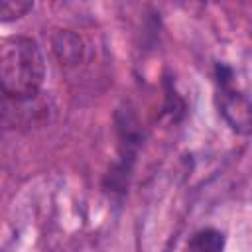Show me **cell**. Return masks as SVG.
<instances>
[{"label": "cell", "instance_id": "obj_1", "mask_svg": "<svg viewBox=\"0 0 252 252\" xmlns=\"http://www.w3.org/2000/svg\"><path fill=\"white\" fill-rule=\"evenodd\" d=\"M45 79V63L32 37L16 35L0 49V91L16 100L32 98Z\"/></svg>", "mask_w": 252, "mask_h": 252}, {"label": "cell", "instance_id": "obj_2", "mask_svg": "<svg viewBox=\"0 0 252 252\" xmlns=\"http://www.w3.org/2000/svg\"><path fill=\"white\" fill-rule=\"evenodd\" d=\"M220 112L228 120V124L242 132H250V104L244 94L228 87V79H222V91H220Z\"/></svg>", "mask_w": 252, "mask_h": 252}, {"label": "cell", "instance_id": "obj_3", "mask_svg": "<svg viewBox=\"0 0 252 252\" xmlns=\"http://www.w3.org/2000/svg\"><path fill=\"white\" fill-rule=\"evenodd\" d=\"M53 49L59 57L61 63L65 65H75L81 61L83 55V41L77 33L73 32H59L53 39Z\"/></svg>", "mask_w": 252, "mask_h": 252}, {"label": "cell", "instance_id": "obj_4", "mask_svg": "<svg viewBox=\"0 0 252 252\" xmlns=\"http://www.w3.org/2000/svg\"><path fill=\"white\" fill-rule=\"evenodd\" d=\"M189 252H222L224 250V234L217 228H203L195 232L189 242Z\"/></svg>", "mask_w": 252, "mask_h": 252}, {"label": "cell", "instance_id": "obj_5", "mask_svg": "<svg viewBox=\"0 0 252 252\" xmlns=\"http://www.w3.org/2000/svg\"><path fill=\"white\" fill-rule=\"evenodd\" d=\"M33 8L28 0H0V22H14Z\"/></svg>", "mask_w": 252, "mask_h": 252}]
</instances>
